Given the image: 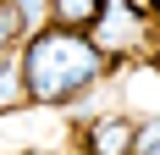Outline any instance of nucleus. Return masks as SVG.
Instances as JSON below:
<instances>
[{
	"mask_svg": "<svg viewBox=\"0 0 160 155\" xmlns=\"http://www.w3.org/2000/svg\"><path fill=\"white\" fill-rule=\"evenodd\" d=\"M99 17H105V0H50V22L55 28H99Z\"/></svg>",
	"mask_w": 160,
	"mask_h": 155,
	"instance_id": "3",
	"label": "nucleus"
},
{
	"mask_svg": "<svg viewBox=\"0 0 160 155\" xmlns=\"http://www.w3.org/2000/svg\"><path fill=\"white\" fill-rule=\"evenodd\" d=\"M22 33H28V11L17 0H0V56H11L22 45Z\"/></svg>",
	"mask_w": 160,
	"mask_h": 155,
	"instance_id": "4",
	"label": "nucleus"
},
{
	"mask_svg": "<svg viewBox=\"0 0 160 155\" xmlns=\"http://www.w3.org/2000/svg\"><path fill=\"white\" fill-rule=\"evenodd\" d=\"M138 155H160V122H149L138 133Z\"/></svg>",
	"mask_w": 160,
	"mask_h": 155,
	"instance_id": "6",
	"label": "nucleus"
},
{
	"mask_svg": "<svg viewBox=\"0 0 160 155\" xmlns=\"http://www.w3.org/2000/svg\"><path fill=\"white\" fill-rule=\"evenodd\" d=\"M22 94H28V72H22V61H17V56H0V111H11Z\"/></svg>",
	"mask_w": 160,
	"mask_h": 155,
	"instance_id": "5",
	"label": "nucleus"
},
{
	"mask_svg": "<svg viewBox=\"0 0 160 155\" xmlns=\"http://www.w3.org/2000/svg\"><path fill=\"white\" fill-rule=\"evenodd\" d=\"M83 144L88 155H138V127L127 116H99L83 127Z\"/></svg>",
	"mask_w": 160,
	"mask_h": 155,
	"instance_id": "2",
	"label": "nucleus"
},
{
	"mask_svg": "<svg viewBox=\"0 0 160 155\" xmlns=\"http://www.w3.org/2000/svg\"><path fill=\"white\" fill-rule=\"evenodd\" d=\"M22 72H28V100L33 105H61L72 94H83L105 72V50L94 39H83L78 28H39L22 50Z\"/></svg>",
	"mask_w": 160,
	"mask_h": 155,
	"instance_id": "1",
	"label": "nucleus"
}]
</instances>
